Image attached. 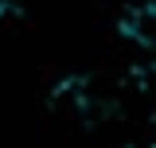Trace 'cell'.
<instances>
[{
  "instance_id": "6da1fadb",
  "label": "cell",
  "mask_w": 156,
  "mask_h": 148,
  "mask_svg": "<svg viewBox=\"0 0 156 148\" xmlns=\"http://www.w3.org/2000/svg\"><path fill=\"white\" fill-rule=\"evenodd\" d=\"M121 35L144 51H156V0H140L121 16Z\"/></svg>"
},
{
  "instance_id": "7a4b0ae2",
  "label": "cell",
  "mask_w": 156,
  "mask_h": 148,
  "mask_svg": "<svg viewBox=\"0 0 156 148\" xmlns=\"http://www.w3.org/2000/svg\"><path fill=\"white\" fill-rule=\"evenodd\" d=\"M4 8H8V4H4V0H0V16H4Z\"/></svg>"
}]
</instances>
